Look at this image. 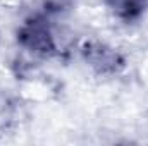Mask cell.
<instances>
[{"mask_svg": "<svg viewBox=\"0 0 148 146\" xmlns=\"http://www.w3.org/2000/svg\"><path fill=\"white\" fill-rule=\"evenodd\" d=\"M81 53H83L84 62L98 74H115L124 67L122 55L112 46L100 41L84 43Z\"/></svg>", "mask_w": 148, "mask_h": 146, "instance_id": "cell-2", "label": "cell"}, {"mask_svg": "<svg viewBox=\"0 0 148 146\" xmlns=\"http://www.w3.org/2000/svg\"><path fill=\"white\" fill-rule=\"evenodd\" d=\"M17 40L26 50H29L35 55L48 57L55 50V40L50 31V26L47 24L45 19H40V17L28 21L19 29Z\"/></svg>", "mask_w": 148, "mask_h": 146, "instance_id": "cell-1", "label": "cell"}, {"mask_svg": "<svg viewBox=\"0 0 148 146\" xmlns=\"http://www.w3.org/2000/svg\"><path fill=\"white\" fill-rule=\"evenodd\" d=\"M148 0H105L107 9L122 21H134L138 19L145 9Z\"/></svg>", "mask_w": 148, "mask_h": 146, "instance_id": "cell-3", "label": "cell"}]
</instances>
